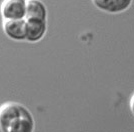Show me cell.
<instances>
[{
    "mask_svg": "<svg viewBox=\"0 0 134 132\" xmlns=\"http://www.w3.org/2000/svg\"><path fill=\"white\" fill-rule=\"evenodd\" d=\"M47 8L41 0H27L25 19L35 18L47 20Z\"/></svg>",
    "mask_w": 134,
    "mask_h": 132,
    "instance_id": "6",
    "label": "cell"
},
{
    "mask_svg": "<svg viewBox=\"0 0 134 132\" xmlns=\"http://www.w3.org/2000/svg\"><path fill=\"white\" fill-rule=\"evenodd\" d=\"M130 110H131V113L134 116V94L132 95L131 99H130Z\"/></svg>",
    "mask_w": 134,
    "mask_h": 132,
    "instance_id": "7",
    "label": "cell"
},
{
    "mask_svg": "<svg viewBox=\"0 0 134 132\" xmlns=\"http://www.w3.org/2000/svg\"><path fill=\"white\" fill-rule=\"evenodd\" d=\"M35 120L26 106L19 102L0 105V130L2 132H32Z\"/></svg>",
    "mask_w": 134,
    "mask_h": 132,
    "instance_id": "1",
    "label": "cell"
},
{
    "mask_svg": "<svg viewBox=\"0 0 134 132\" xmlns=\"http://www.w3.org/2000/svg\"><path fill=\"white\" fill-rule=\"evenodd\" d=\"M26 21V41L30 43L39 42L47 31V20L29 18Z\"/></svg>",
    "mask_w": 134,
    "mask_h": 132,
    "instance_id": "3",
    "label": "cell"
},
{
    "mask_svg": "<svg viewBox=\"0 0 134 132\" xmlns=\"http://www.w3.org/2000/svg\"><path fill=\"white\" fill-rule=\"evenodd\" d=\"M27 0H3L0 5V13L3 20L25 19Z\"/></svg>",
    "mask_w": 134,
    "mask_h": 132,
    "instance_id": "2",
    "label": "cell"
},
{
    "mask_svg": "<svg viewBox=\"0 0 134 132\" xmlns=\"http://www.w3.org/2000/svg\"><path fill=\"white\" fill-rule=\"evenodd\" d=\"M93 5L103 12L117 14L127 10L132 4V0H91Z\"/></svg>",
    "mask_w": 134,
    "mask_h": 132,
    "instance_id": "5",
    "label": "cell"
},
{
    "mask_svg": "<svg viewBox=\"0 0 134 132\" xmlns=\"http://www.w3.org/2000/svg\"><path fill=\"white\" fill-rule=\"evenodd\" d=\"M2 28L5 35L14 41L26 40V21L25 19L3 20Z\"/></svg>",
    "mask_w": 134,
    "mask_h": 132,
    "instance_id": "4",
    "label": "cell"
}]
</instances>
